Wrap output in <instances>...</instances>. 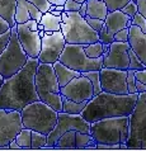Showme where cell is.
Listing matches in <instances>:
<instances>
[{
	"instance_id": "6da1fadb",
	"label": "cell",
	"mask_w": 146,
	"mask_h": 151,
	"mask_svg": "<svg viewBox=\"0 0 146 151\" xmlns=\"http://www.w3.org/2000/svg\"><path fill=\"white\" fill-rule=\"evenodd\" d=\"M38 65V58L29 57L22 70L4 80L0 89V109L22 111L28 104L40 100L35 84Z\"/></svg>"
},
{
	"instance_id": "7a4b0ae2",
	"label": "cell",
	"mask_w": 146,
	"mask_h": 151,
	"mask_svg": "<svg viewBox=\"0 0 146 151\" xmlns=\"http://www.w3.org/2000/svg\"><path fill=\"white\" fill-rule=\"evenodd\" d=\"M139 94H112L101 91L88 102L81 116L89 123L112 117H130Z\"/></svg>"
},
{
	"instance_id": "3957f363",
	"label": "cell",
	"mask_w": 146,
	"mask_h": 151,
	"mask_svg": "<svg viewBox=\"0 0 146 151\" xmlns=\"http://www.w3.org/2000/svg\"><path fill=\"white\" fill-rule=\"evenodd\" d=\"M90 135L97 144H127L130 117H112L90 123Z\"/></svg>"
},
{
	"instance_id": "277c9868",
	"label": "cell",
	"mask_w": 146,
	"mask_h": 151,
	"mask_svg": "<svg viewBox=\"0 0 146 151\" xmlns=\"http://www.w3.org/2000/svg\"><path fill=\"white\" fill-rule=\"evenodd\" d=\"M35 84L40 100H42L43 103L53 108L55 111L62 112L61 88L52 64L38 65L35 76Z\"/></svg>"
},
{
	"instance_id": "5b68a950",
	"label": "cell",
	"mask_w": 146,
	"mask_h": 151,
	"mask_svg": "<svg viewBox=\"0 0 146 151\" xmlns=\"http://www.w3.org/2000/svg\"><path fill=\"white\" fill-rule=\"evenodd\" d=\"M61 32L66 43L89 45L99 41L98 32L91 28L79 12H62Z\"/></svg>"
},
{
	"instance_id": "8992f818",
	"label": "cell",
	"mask_w": 146,
	"mask_h": 151,
	"mask_svg": "<svg viewBox=\"0 0 146 151\" xmlns=\"http://www.w3.org/2000/svg\"><path fill=\"white\" fill-rule=\"evenodd\" d=\"M20 114L24 127L48 135L57 123L58 112L42 100H37L24 107L20 111Z\"/></svg>"
},
{
	"instance_id": "52a82bcc",
	"label": "cell",
	"mask_w": 146,
	"mask_h": 151,
	"mask_svg": "<svg viewBox=\"0 0 146 151\" xmlns=\"http://www.w3.org/2000/svg\"><path fill=\"white\" fill-rule=\"evenodd\" d=\"M10 41L0 55V74L4 79L12 78L22 70L28 62L29 56L23 50L17 35V24L10 28Z\"/></svg>"
},
{
	"instance_id": "ba28073f",
	"label": "cell",
	"mask_w": 146,
	"mask_h": 151,
	"mask_svg": "<svg viewBox=\"0 0 146 151\" xmlns=\"http://www.w3.org/2000/svg\"><path fill=\"white\" fill-rule=\"evenodd\" d=\"M58 61L70 69L76 70L79 73L101 70L103 68V56L98 58H90L84 51V45L66 43Z\"/></svg>"
},
{
	"instance_id": "9c48e42d",
	"label": "cell",
	"mask_w": 146,
	"mask_h": 151,
	"mask_svg": "<svg viewBox=\"0 0 146 151\" xmlns=\"http://www.w3.org/2000/svg\"><path fill=\"white\" fill-rule=\"evenodd\" d=\"M128 149H146V91L139 94L133 112L130 114Z\"/></svg>"
},
{
	"instance_id": "30bf717a",
	"label": "cell",
	"mask_w": 146,
	"mask_h": 151,
	"mask_svg": "<svg viewBox=\"0 0 146 151\" xmlns=\"http://www.w3.org/2000/svg\"><path fill=\"white\" fill-rule=\"evenodd\" d=\"M70 129L90 133V123L86 119H84V117L81 114H69L65 112H58L57 123L55 128L47 135V144H46L45 149H53L60 136L70 131Z\"/></svg>"
},
{
	"instance_id": "8fae6325",
	"label": "cell",
	"mask_w": 146,
	"mask_h": 151,
	"mask_svg": "<svg viewBox=\"0 0 146 151\" xmlns=\"http://www.w3.org/2000/svg\"><path fill=\"white\" fill-rule=\"evenodd\" d=\"M23 127L20 111L0 109V149H9V142L14 140Z\"/></svg>"
},
{
	"instance_id": "7c38bea8",
	"label": "cell",
	"mask_w": 146,
	"mask_h": 151,
	"mask_svg": "<svg viewBox=\"0 0 146 151\" xmlns=\"http://www.w3.org/2000/svg\"><path fill=\"white\" fill-rule=\"evenodd\" d=\"M103 91L112 94H128L127 70L102 68L99 70Z\"/></svg>"
},
{
	"instance_id": "4fadbf2b",
	"label": "cell",
	"mask_w": 146,
	"mask_h": 151,
	"mask_svg": "<svg viewBox=\"0 0 146 151\" xmlns=\"http://www.w3.org/2000/svg\"><path fill=\"white\" fill-rule=\"evenodd\" d=\"M128 50H130L128 42L113 41L107 51L103 53V68L128 70L130 66Z\"/></svg>"
},
{
	"instance_id": "5bb4252c",
	"label": "cell",
	"mask_w": 146,
	"mask_h": 151,
	"mask_svg": "<svg viewBox=\"0 0 146 151\" xmlns=\"http://www.w3.org/2000/svg\"><path fill=\"white\" fill-rule=\"evenodd\" d=\"M66 41L62 32H53L51 36L42 37V47L38 55L40 64H55L65 48Z\"/></svg>"
},
{
	"instance_id": "9a60e30c",
	"label": "cell",
	"mask_w": 146,
	"mask_h": 151,
	"mask_svg": "<svg viewBox=\"0 0 146 151\" xmlns=\"http://www.w3.org/2000/svg\"><path fill=\"white\" fill-rule=\"evenodd\" d=\"M61 95L74 102H89L94 96V89L89 79L80 75L61 88Z\"/></svg>"
},
{
	"instance_id": "2e32d148",
	"label": "cell",
	"mask_w": 146,
	"mask_h": 151,
	"mask_svg": "<svg viewBox=\"0 0 146 151\" xmlns=\"http://www.w3.org/2000/svg\"><path fill=\"white\" fill-rule=\"evenodd\" d=\"M17 35L22 45L23 50L27 52L29 57L37 58L42 47V38L38 35V31H32L27 26V23H17Z\"/></svg>"
},
{
	"instance_id": "e0dca14e",
	"label": "cell",
	"mask_w": 146,
	"mask_h": 151,
	"mask_svg": "<svg viewBox=\"0 0 146 151\" xmlns=\"http://www.w3.org/2000/svg\"><path fill=\"white\" fill-rule=\"evenodd\" d=\"M128 43L131 50L146 66V33L137 26H131L128 28Z\"/></svg>"
},
{
	"instance_id": "ac0fdd59",
	"label": "cell",
	"mask_w": 146,
	"mask_h": 151,
	"mask_svg": "<svg viewBox=\"0 0 146 151\" xmlns=\"http://www.w3.org/2000/svg\"><path fill=\"white\" fill-rule=\"evenodd\" d=\"M131 19H132L131 17L124 14L122 10L108 12L106 19H104V24L107 27V31L111 35H114V33H117L123 28H130L132 26Z\"/></svg>"
},
{
	"instance_id": "d6986e66",
	"label": "cell",
	"mask_w": 146,
	"mask_h": 151,
	"mask_svg": "<svg viewBox=\"0 0 146 151\" xmlns=\"http://www.w3.org/2000/svg\"><path fill=\"white\" fill-rule=\"evenodd\" d=\"M53 65V70H55V74L57 76V80H58V84H60V88L65 86L68 83H70L73 80L74 78H78L80 76L81 73H79L76 70H73L70 69L69 66L64 65L62 62L60 61H56Z\"/></svg>"
},
{
	"instance_id": "ffe728a7",
	"label": "cell",
	"mask_w": 146,
	"mask_h": 151,
	"mask_svg": "<svg viewBox=\"0 0 146 151\" xmlns=\"http://www.w3.org/2000/svg\"><path fill=\"white\" fill-rule=\"evenodd\" d=\"M108 14V8L103 0H86V15L90 18L106 19Z\"/></svg>"
},
{
	"instance_id": "44dd1931",
	"label": "cell",
	"mask_w": 146,
	"mask_h": 151,
	"mask_svg": "<svg viewBox=\"0 0 146 151\" xmlns=\"http://www.w3.org/2000/svg\"><path fill=\"white\" fill-rule=\"evenodd\" d=\"M15 9H17V0H0V17H3L10 27H14L15 22Z\"/></svg>"
},
{
	"instance_id": "7402d4cb",
	"label": "cell",
	"mask_w": 146,
	"mask_h": 151,
	"mask_svg": "<svg viewBox=\"0 0 146 151\" xmlns=\"http://www.w3.org/2000/svg\"><path fill=\"white\" fill-rule=\"evenodd\" d=\"M61 22L62 17L61 15H53L51 12H47L42 15L41 24H43L45 31H52V32H60L61 31Z\"/></svg>"
},
{
	"instance_id": "603a6c76",
	"label": "cell",
	"mask_w": 146,
	"mask_h": 151,
	"mask_svg": "<svg viewBox=\"0 0 146 151\" xmlns=\"http://www.w3.org/2000/svg\"><path fill=\"white\" fill-rule=\"evenodd\" d=\"M75 145H76V149H84V150L97 149V142H95V140L90 133H84L79 131H76V133H75Z\"/></svg>"
},
{
	"instance_id": "cb8c5ba5",
	"label": "cell",
	"mask_w": 146,
	"mask_h": 151,
	"mask_svg": "<svg viewBox=\"0 0 146 151\" xmlns=\"http://www.w3.org/2000/svg\"><path fill=\"white\" fill-rule=\"evenodd\" d=\"M88 102H74L62 95V112L69 114H81Z\"/></svg>"
},
{
	"instance_id": "d4e9b609",
	"label": "cell",
	"mask_w": 146,
	"mask_h": 151,
	"mask_svg": "<svg viewBox=\"0 0 146 151\" xmlns=\"http://www.w3.org/2000/svg\"><path fill=\"white\" fill-rule=\"evenodd\" d=\"M75 133H76V131L70 129V131L65 132L64 135H61L60 138L56 141L53 149H76V145H75Z\"/></svg>"
},
{
	"instance_id": "484cf974",
	"label": "cell",
	"mask_w": 146,
	"mask_h": 151,
	"mask_svg": "<svg viewBox=\"0 0 146 151\" xmlns=\"http://www.w3.org/2000/svg\"><path fill=\"white\" fill-rule=\"evenodd\" d=\"M109 45H103L102 42H94V43H89V45H84V51L88 55V57L90 58H98L102 57L103 53L107 51Z\"/></svg>"
},
{
	"instance_id": "4316f807",
	"label": "cell",
	"mask_w": 146,
	"mask_h": 151,
	"mask_svg": "<svg viewBox=\"0 0 146 151\" xmlns=\"http://www.w3.org/2000/svg\"><path fill=\"white\" fill-rule=\"evenodd\" d=\"M31 19L28 8H27V0H17V9H15V22L18 24L27 23Z\"/></svg>"
},
{
	"instance_id": "83f0119b",
	"label": "cell",
	"mask_w": 146,
	"mask_h": 151,
	"mask_svg": "<svg viewBox=\"0 0 146 151\" xmlns=\"http://www.w3.org/2000/svg\"><path fill=\"white\" fill-rule=\"evenodd\" d=\"M15 141L18 142L22 149H32V129L23 127L20 129V132L17 135Z\"/></svg>"
},
{
	"instance_id": "f1b7e54d",
	"label": "cell",
	"mask_w": 146,
	"mask_h": 151,
	"mask_svg": "<svg viewBox=\"0 0 146 151\" xmlns=\"http://www.w3.org/2000/svg\"><path fill=\"white\" fill-rule=\"evenodd\" d=\"M81 75H84L90 80L91 85H93L94 89V95L99 94L101 91H103L102 85H101V76H99V71L94 70V71H86V73H81Z\"/></svg>"
},
{
	"instance_id": "f546056e",
	"label": "cell",
	"mask_w": 146,
	"mask_h": 151,
	"mask_svg": "<svg viewBox=\"0 0 146 151\" xmlns=\"http://www.w3.org/2000/svg\"><path fill=\"white\" fill-rule=\"evenodd\" d=\"M47 144V135L38 131H32V149H45Z\"/></svg>"
},
{
	"instance_id": "4dcf8cb0",
	"label": "cell",
	"mask_w": 146,
	"mask_h": 151,
	"mask_svg": "<svg viewBox=\"0 0 146 151\" xmlns=\"http://www.w3.org/2000/svg\"><path fill=\"white\" fill-rule=\"evenodd\" d=\"M128 56H130V66H128V69L135 70V71L145 69V65L141 62V60L137 57L136 53L131 50V47H130V50H128Z\"/></svg>"
},
{
	"instance_id": "1f68e13d",
	"label": "cell",
	"mask_w": 146,
	"mask_h": 151,
	"mask_svg": "<svg viewBox=\"0 0 146 151\" xmlns=\"http://www.w3.org/2000/svg\"><path fill=\"white\" fill-rule=\"evenodd\" d=\"M127 88H128V94L139 93V91H137V88H136L135 70H131V69L127 70Z\"/></svg>"
},
{
	"instance_id": "d6a6232c",
	"label": "cell",
	"mask_w": 146,
	"mask_h": 151,
	"mask_svg": "<svg viewBox=\"0 0 146 151\" xmlns=\"http://www.w3.org/2000/svg\"><path fill=\"white\" fill-rule=\"evenodd\" d=\"M108 8V12H114V10H121L130 0H103Z\"/></svg>"
},
{
	"instance_id": "836d02e7",
	"label": "cell",
	"mask_w": 146,
	"mask_h": 151,
	"mask_svg": "<svg viewBox=\"0 0 146 151\" xmlns=\"http://www.w3.org/2000/svg\"><path fill=\"white\" fill-rule=\"evenodd\" d=\"M98 36H99V42H102L103 45H111L112 42L114 41L113 35H111V33L107 31L106 24H104V26L102 27L101 31L98 32Z\"/></svg>"
},
{
	"instance_id": "e575fe53",
	"label": "cell",
	"mask_w": 146,
	"mask_h": 151,
	"mask_svg": "<svg viewBox=\"0 0 146 151\" xmlns=\"http://www.w3.org/2000/svg\"><path fill=\"white\" fill-rule=\"evenodd\" d=\"M131 23H132V26H137L144 33H146V18L141 13L137 12L135 17H132Z\"/></svg>"
},
{
	"instance_id": "d590c367",
	"label": "cell",
	"mask_w": 146,
	"mask_h": 151,
	"mask_svg": "<svg viewBox=\"0 0 146 151\" xmlns=\"http://www.w3.org/2000/svg\"><path fill=\"white\" fill-rule=\"evenodd\" d=\"M121 10H122L124 14H127L128 17L132 18V17H135V14L139 12V8H137V4H136L135 0H130V1H128Z\"/></svg>"
},
{
	"instance_id": "8d00e7d4",
	"label": "cell",
	"mask_w": 146,
	"mask_h": 151,
	"mask_svg": "<svg viewBox=\"0 0 146 151\" xmlns=\"http://www.w3.org/2000/svg\"><path fill=\"white\" fill-rule=\"evenodd\" d=\"M85 20L88 22V24L94 29L95 32H99L102 29V27L104 26V20L103 19H98V18H90V17H84Z\"/></svg>"
},
{
	"instance_id": "74e56055",
	"label": "cell",
	"mask_w": 146,
	"mask_h": 151,
	"mask_svg": "<svg viewBox=\"0 0 146 151\" xmlns=\"http://www.w3.org/2000/svg\"><path fill=\"white\" fill-rule=\"evenodd\" d=\"M28 1L32 3L33 5H36L43 14L50 12V8H51V4H50L48 0H28Z\"/></svg>"
},
{
	"instance_id": "f35d334b",
	"label": "cell",
	"mask_w": 146,
	"mask_h": 151,
	"mask_svg": "<svg viewBox=\"0 0 146 151\" xmlns=\"http://www.w3.org/2000/svg\"><path fill=\"white\" fill-rule=\"evenodd\" d=\"M81 8V3H78L75 0H66L64 5V12H79Z\"/></svg>"
},
{
	"instance_id": "ab89813d",
	"label": "cell",
	"mask_w": 146,
	"mask_h": 151,
	"mask_svg": "<svg viewBox=\"0 0 146 151\" xmlns=\"http://www.w3.org/2000/svg\"><path fill=\"white\" fill-rule=\"evenodd\" d=\"M114 41L118 42H128V28H123L113 35Z\"/></svg>"
},
{
	"instance_id": "60d3db41",
	"label": "cell",
	"mask_w": 146,
	"mask_h": 151,
	"mask_svg": "<svg viewBox=\"0 0 146 151\" xmlns=\"http://www.w3.org/2000/svg\"><path fill=\"white\" fill-rule=\"evenodd\" d=\"M10 31H8L5 33H3V35H0V55L3 53V51L5 50V47L8 46V43H9L10 41Z\"/></svg>"
},
{
	"instance_id": "b9f144b4",
	"label": "cell",
	"mask_w": 146,
	"mask_h": 151,
	"mask_svg": "<svg viewBox=\"0 0 146 151\" xmlns=\"http://www.w3.org/2000/svg\"><path fill=\"white\" fill-rule=\"evenodd\" d=\"M98 150H121V144H97Z\"/></svg>"
},
{
	"instance_id": "7bdbcfd3",
	"label": "cell",
	"mask_w": 146,
	"mask_h": 151,
	"mask_svg": "<svg viewBox=\"0 0 146 151\" xmlns=\"http://www.w3.org/2000/svg\"><path fill=\"white\" fill-rule=\"evenodd\" d=\"M10 24L8 23V20H5L3 18V17H0V35H3V33H5L8 31H10Z\"/></svg>"
},
{
	"instance_id": "ee69618b",
	"label": "cell",
	"mask_w": 146,
	"mask_h": 151,
	"mask_svg": "<svg viewBox=\"0 0 146 151\" xmlns=\"http://www.w3.org/2000/svg\"><path fill=\"white\" fill-rule=\"evenodd\" d=\"M135 76H136L137 80H140L141 83H144L146 85V66H145V69H142V70L135 71Z\"/></svg>"
},
{
	"instance_id": "f6af8a7d",
	"label": "cell",
	"mask_w": 146,
	"mask_h": 151,
	"mask_svg": "<svg viewBox=\"0 0 146 151\" xmlns=\"http://www.w3.org/2000/svg\"><path fill=\"white\" fill-rule=\"evenodd\" d=\"M136 4L139 8V13H141L146 18V0H136Z\"/></svg>"
},
{
	"instance_id": "bcb514c9",
	"label": "cell",
	"mask_w": 146,
	"mask_h": 151,
	"mask_svg": "<svg viewBox=\"0 0 146 151\" xmlns=\"http://www.w3.org/2000/svg\"><path fill=\"white\" fill-rule=\"evenodd\" d=\"M136 88H137V91H139V93H144V91H146V85L144 83H141L140 80H137V79H136Z\"/></svg>"
},
{
	"instance_id": "7dc6e473",
	"label": "cell",
	"mask_w": 146,
	"mask_h": 151,
	"mask_svg": "<svg viewBox=\"0 0 146 151\" xmlns=\"http://www.w3.org/2000/svg\"><path fill=\"white\" fill-rule=\"evenodd\" d=\"M9 149H12V150H20L22 147H20L19 144L15 141V138H14V140H12V141L9 142Z\"/></svg>"
},
{
	"instance_id": "c3c4849f",
	"label": "cell",
	"mask_w": 146,
	"mask_h": 151,
	"mask_svg": "<svg viewBox=\"0 0 146 151\" xmlns=\"http://www.w3.org/2000/svg\"><path fill=\"white\" fill-rule=\"evenodd\" d=\"M79 13H80L81 17H85L86 15V1L81 3V8H80V10H79Z\"/></svg>"
},
{
	"instance_id": "681fc988",
	"label": "cell",
	"mask_w": 146,
	"mask_h": 151,
	"mask_svg": "<svg viewBox=\"0 0 146 151\" xmlns=\"http://www.w3.org/2000/svg\"><path fill=\"white\" fill-rule=\"evenodd\" d=\"M51 5H65L66 0H48Z\"/></svg>"
},
{
	"instance_id": "f907efd6",
	"label": "cell",
	"mask_w": 146,
	"mask_h": 151,
	"mask_svg": "<svg viewBox=\"0 0 146 151\" xmlns=\"http://www.w3.org/2000/svg\"><path fill=\"white\" fill-rule=\"evenodd\" d=\"M51 13H52L53 15H61V14H62V12H58V10H56V9H55V10H52Z\"/></svg>"
},
{
	"instance_id": "816d5d0a",
	"label": "cell",
	"mask_w": 146,
	"mask_h": 151,
	"mask_svg": "<svg viewBox=\"0 0 146 151\" xmlns=\"http://www.w3.org/2000/svg\"><path fill=\"white\" fill-rule=\"evenodd\" d=\"M56 10H58V12H64V5H56Z\"/></svg>"
},
{
	"instance_id": "f5cc1de1",
	"label": "cell",
	"mask_w": 146,
	"mask_h": 151,
	"mask_svg": "<svg viewBox=\"0 0 146 151\" xmlns=\"http://www.w3.org/2000/svg\"><path fill=\"white\" fill-rule=\"evenodd\" d=\"M4 80H5V79H4V78L1 76V74H0V89H1V86H3V83H4Z\"/></svg>"
},
{
	"instance_id": "db71d44e",
	"label": "cell",
	"mask_w": 146,
	"mask_h": 151,
	"mask_svg": "<svg viewBox=\"0 0 146 151\" xmlns=\"http://www.w3.org/2000/svg\"><path fill=\"white\" fill-rule=\"evenodd\" d=\"M38 31H45V28H43V24L38 23Z\"/></svg>"
},
{
	"instance_id": "11a10c76",
	"label": "cell",
	"mask_w": 146,
	"mask_h": 151,
	"mask_svg": "<svg viewBox=\"0 0 146 151\" xmlns=\"http://www.w3.org/2000/svg\"><path fill=\"white\" fill-rule=\"evenodd\" d=\"M75 1H78V3H84V1H86V0H75Z\"/></svg>"
},
{
	"instance_id": "9f6ffc18",
	"label": "cell",
	"mask_w": 146,
	"mask_h": 151,
	"mask_svg": "<svg viewBox=\"0 0 146 151\" xmlns=\"http://www.w3.org/2000/svg\"><path fill=\"white\" fill-rule=\"evenodd\" d=\"M135 1H136V0H135Z\"/></svg>"
}]
</instances>
